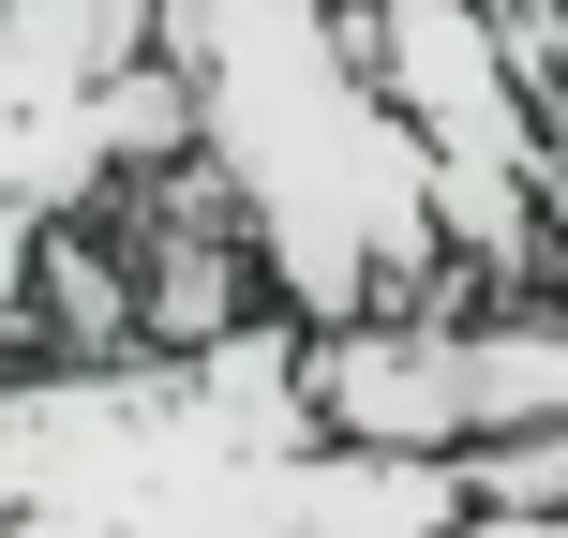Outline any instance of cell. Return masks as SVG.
Returning a JSON list of instances; mask_svg holds the SVG:
<instances>
[{"label":"cell","instance_id":"cell-1","mask_svg":"<svg viewBox=\"0 0 568 538\" xmlns=\"http://www.w3.org/2000/svg\"><path fill=\"white\" fill-rule=\"evenodd\" d=\"M16 538H464L479 464H389L314 419V329L255 314L225 344L16 359L0 404Z\"/></svg>","mask_w":568,"mask_h":538},{"label":"cell","instance_id":"cell-2","mask_svg":"<svg viewBox=\"0 0 568 538\" xmlns=\"http://www.w3.org/2000/svg\"><path fill=\"white\" fill-rule=\"evenodd\" d=\"M165 60L195 90V180L240 225L270 314L314 344L449 314V180L374 60L359 0H180Z\"/></svg>","mask_w":568,"mask_h":538},{"label":"cell","instance_id":"cell-3","mask_svg":"<svg viewBox=\"0 0 568 538\" xmlns=\"http://www.w3.org/2000/svg\"><path fill=\"white\" fill-rule=\"evenodd\" d=\"M314 419L344 449H389V464H479L509 434L568 419V329L554 314H404V329H344L314 344Z\"/></svg>","mask_w":568,"mask_h":538},{"label":"cell","instance_id":"cell-4","mask_svg":"<svg viewBox=\"0 0 568 538\" xmlns=\"http://www.w3.org/2000/svg\"><path fill=\"white\" fill-rule=\"evenodd\" d=\"M165 16L180 0H0V150H45L105 90L165 75Z\"/></svg>","mask_w":568,"mask_h":538}]
</instances>
